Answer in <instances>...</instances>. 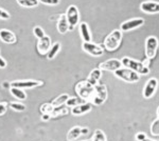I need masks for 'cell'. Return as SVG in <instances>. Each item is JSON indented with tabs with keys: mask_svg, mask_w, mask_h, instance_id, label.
I'll return each instance as SVG.
<instances>
[{
	"mask_svg": "<svg viewBox=\"0 0 159 141\" xmlns=\"http://www.w3.org/2000/svg\"><path fill=\"white\" fill-rule=\"evenodd\" d=\"M68 113H69V106H60L54 107L53 112L50 114V117L51 118H56V117H60V116H64V115H67Z\"/></svg>",
	"mask_w": 159,
	"mask_h": 141,
	"instance_id": "cell-20",
	"label": "cell"
},
{
	"mask_svg": "<svg viewBox=\"0 0 159 141\" xmlns=\"http://www.w3.org/2000/svg\"><path fill=\"white\" fill-rule=\"evenodd\" d=\"M122 66V62L119 61L118 59H109L106 60L105 62L100 63L99 68L102 71H112L115 72L116 70H119Z\"/></svg>",
	"mask_w": 159,
	"mask_h": 141,
	"instance_id": "cell-11",
	"label": "cell"
},
{
	"mask_svg": "<svg viewBox=\"0 0 159 141\" xmlns=\"http://www.w3.org/2000/svg\"><path fill=\"white\" fill-rule=\"evenodd\" d=\"M66 18L68 21V30L72 31L76 24L79 23L80 15H79V10L75 6H70L68 7L67 13H66Z\"/></svg>",
	"mask_w": 159,
	"mask_h": 141,
	"instance_id": "cell-6",
	"label": "cell"
},
{
	"mask_svg": "<svg viewBox=\"0 0 159 141\" xmlns=\"http://www.w3.org/2000/svg\"><path fill=\"white\" fill-rule=\"evenodd\" d=\"M143 141H154V140H151V139H148V138H145V139L143 140Z\"/></svg>",
	"mask_w": 159,
	"mask_h": 141,
	"instance_id": "cell-39",
	"label": "cell"
},
{
	"mask_svg": "<svg viewBox=\"0 0 159 141\" xmlns=\"http://www.w3.org/2000/svg\"><path fill=\"white\" fill-rule=\"evenodd\" d=\"M80 33H81V37L84 42H91V34L86 22H82L80 24Z\"/></svg>",
	"mask_w": 159,
	"mask_h": 141,
	"instance_id": "cell-17",
	"label": "cell"
},
{
	"mask_svg": "<svg viewBox=\"0 0 159 141\" xmlns=\"http://www.w3.org/2000/svg\"><path fill=\"white\" fill-rule=\"evenodd\" d=\"M107 98V89L104 84H97L93 88V94L91 97V101L96 106H101Z\"/></svg>",
	"mask_w": 159,
	"mask_h": 141,
	"instance_id": "cell-4",
	"label": "cell"
},
{
	"mask_svg": "<svg viewBox=\"0 0 159 141\" xmlns=\"http://www.w3.org/2000/svg\"><path fill=\"white\" fill-rule=\"evenodd\" d=\"M69 99V95L67 94H63V95H60L58 97H56V98L52 101V106L56 107V106H63V104L66 103V101Z\"/></svg>",
	"mask_w": 159,
	"mask_h": 141,
	"instance_id": "cell-24",
	"label": "cell"
},
{
	"mask_svg": "<svg viewBox=\"0 0 159 141\" xmlns=\"http://www.w3.org/2000/svg\"><path fill=\"white\" fill-rule=\"evenodd\" d=\"M10 92H11V94L15 97V98H17L19 100H25V99H27V94L24 92V89H18V88H12V86H11Z\"/></svg>",
	"mask_w": 159,
	"mask_h": 141,
	"instance_id": "cell-22",
	"label": "cell"
},
{
	"mask_svg": "<svg viewBox=\"0 0 159 141\" xmlns=\"http://www.w3.org/2000/svg\"><path fill=\"white\" fill-rule=\"evenodd\" d=\"M92 109V104L90 102H85V103L79 104L76 106H73L71 110V113L75 116H80V115L87 114L88 112H90Z\"/></svg>",
	"mask_w": 159,
	"mask_h": 141,
	"instance_id": "cell-15",
	"label": "cell"
},
{
	"mask_svg": "<svg viewBox=\"0 0 159 141\" xmlns=\"http://www.w3.org/2000/svg\"><path fill=\"white\" fill-rule=\"evenodd\" d=\"M93 88L94 86L91 83H89L87 80H83L76 83L75 92L82 99H84L86 101V100H91L92 94H93Z\"/></svg>",
	"mask_w": 159,
	"mask_h": 141,
	"instance_id": "cell-3",
	"label": "cell"
},
{
	"mask_svg": "<svg viewBox=\"0 0 159 141\" xmlns=\"http://www.w3.org/2000/svg\"><path fill=\"white\" fill-rule=\"evenodd\" d=\"M7 103H6V102H2V103H0V116L1 115H3L4 113L7 112Z\"/></svg>",
	"mask_w": 159,
	"mask_h": 141,
	"instance_id": "cell-34",
	"label": "cell"
},
{
	"mask_svg": "<svg viewBox=\"0 0 159 141\" xmlns=\"http://www.w3.org/2000/svg\"><path fill=\"white\" fill-rule=\"evenodd\" d=\"M143 24H144V19H142V18L129 19V20H127V21H124L123 23H121V25H120V31L126 32V31L137 29V27H139Z\"/></svg>",
	"mask_w": 159,
	"mask_h": 141,
	"instance_id": "cell-10",
	"label": "cell"
},
{
	"mask_svg": "<svg viewBox=\"0 0 159 141\" xmlns=\"http://www.w3.org/2000/svg\"><path fill=\"white\" fill-rule=\"evenodd\" d=\"M158 48V39L154 36L148 37L147 41H145V55L148 59H153L156 56Z\"/></svg>",
	"mask_w": 159,
	"mask_h": 141,
	"instance_id": "cell-7",
	"label": "cell"
},
{
	"mask_svg": "<svg viewBox=\"0 0 159 141\" xmlns=\"http://www.w3.org/2000/svg\"><path fill=\"white\" fill-rule=\"evenodd\" d=\"M43 82L39 80H19V81H13L10 83L12 88H18V89H34L43 85Z\"/></svg>",
	"mask_w": 159,
	"mask_h": 141,
	"instance_id": "cell-8",
	"label": "cell"
},
{
	"mask_svg": "<svg viewBox=\"0 0 159 141\" xmlns=\"http://www.w3.org/2000/svg\"><path fill=\"white\" fill-rule=\"evenodd\" d=\"M121 40H122V31L115 30L105 38L104 47L107 51L111 52V51H115L119 48Z\"/></svg>",
	"mask_w": 159,
	"mask_h": 141,
	"instance_id": "cell-2",
	"label": "cell"
},
{
	"mask_svg": "<svg viewBox=\"0 0 159 141\" xmlns=\"http://www.w3.org/2000/svg\"><path fill=\"white\" fill-rule=\"evenodd\" d=\"M115 76L118 77V78L122 79L123 81H126V82H137L139 81L140 77L139 74L136 73V72L129 70V68H119V70H116L114 72Z\"/></svg>",
	"mask_w": 159,
	"mask_h": 141,
	"instance_id": "cell-5",
	"label": "cell"
},
{
	"mask_svg": "<svg viewBox=\"0 0 159 141\" xmlns=\"http://www.w3.org/2000/svg\"><path fill=\"white\" fill-rule=\"evenodd\" d=\"M140 9L142 12L148 13V14L159 13V2H153V1L142 2L140 6Z\"/></svg>",
	"mask_w": 159,
	"mask_h": 141,
	"instance_id": "cell-14",
	"label": "cell"
},
{
	"mask_svg": "<svg viewBox=\"0 0 159 141\" xmlns=\"http://www.w3.org/2000/svg\"><path fill=\"white\" fill-rule=\"evenodd\" d=\"M50 114H43V116H42V119L43 120H45V121H47V120H49L50 119Z\"/></svg>",
	"mask_w": 159,
	"mask_h": 141,
	"instance_id": "cell-37",
	"label": "cell"
},
{
	"mask_svg": "<svg viewBox=\"0 0 159 141\" xmlns=\"http://www.w3.org/2000/svg\"><path fill=\"white\" fill-rule=\"evenodd\" d=\"M51 38L49 36H45L42 39H38L37 43V51L40 55H47V53L49 52L51 48Z\"/></svg>",
	"mask_w": 159,
	"mask_h": 141,
	"instance_id": "cell-12",
	"label": "cell"
},
{
	"mask_svg": "<svg viewBox=\"0 0 159 141\" xmlns=\"http://www.w3.org/2000/svg\"><path fill=\"white\" fill-rule=\"evenodd\" d=\"M121 62H122V65H124L126 68H129V70L134 71L138 74H141V75H148V74L150 73V68H148V66H145L142 62H140V61L134 60V59H132V58L124 57V58H122Z\"/></svg>",
	"mask_w": 159,
	"mask_h": 141,
	"instance_id": "cell-1",
	"label": "cell"
},
{
	"mask_svg": "<svg viewBox=\"0 0 159 141\" xmlns=\"http://www.w3.org/2000/svg\"><path fill=\"white\" fill-rule=\"evenodd\" d=\"M0 39L4 43L12 44V43L16 42V36L14 35V33L9 30H1L0 31Z\"/></svg>",
	"mask_w": 159,
	"mask_h": 141,
	"instance_id": "cell-16",
	"label": "cell"
},
{
	"mask_svg": "<svg viewBox=\"0 0 159 141\" xmlns=\"http://www.w3.org/2000/svg\"><path fill=\"white\" fill-rule=\"evenodd\" d=\"M151 133H152L153 136H159V118L156 119L152 123V126H151Z\"/></svg>",
	"mask_w": 159,
	"mask_h": 141,
	"instance_id": "cell-30",
	"label": "cell"
},
{
	"mask_svg": "<svg viewBox=\"0 0 159 141\" xmlns=\"http://www.w3.org/2000/svg\"><path fill=\"white\" fill-rule=\"evenodd\" d=\"M10 14L7 13V11H4V10L0 9V19H3V20H7L10 19Z\"/></svg>",
	"mask_w": 159,
	"mask_h": 141,
	"instance_id": "cell-33",
	"label": "cell"
},
{
	"mask_svg": "<svg viewBox=\"0 0 159 141\" xmlns=\"http://www.w3.org/2000/svg\"><path fill=\"white\" fill-rule=\"evenodd\" d=\"M157 114H158V117H159V106H158V111H157Z\"/></svg>",
	"mask_w": 159,
	"mask_h": 141,
	"instance_id": "cell-40",
	"label": "cell"
},
{
	"mask_svg": "<svg viewBox=\"0 0 159 141\" xmlns=\"http://www.w3.org/2000/svg\"><path fill=\"white\" fill-rule=\"evenodd\" d=\"M136 138L139 141H143L147 138V136H145V134H143V133H139V134H137V136H136Z\"/></svg>",
	"mask_w": 159,
	"mask_h": 141,
	"instance_id": "cell-35",
	"label": "cell"
},
{
	"mask_svg": "<svg viewBox=\"0 0 159 141\" xmlns=\"http://www.w3.org/2000/svg\"><path fill=\"white\" fill-rule=\"evenodd\" d=\"M101 76H102V73H101V70L100 68H93L90 74H89L88 76V79H87V81H88L89 83H91L92 85H97V84L99 83L100 79H101Z\"/></svg>",
	"mask_w": 159,
	"mask_h": 141,
	"instance_id": "cell-18",
	"label": "cell"
},
{
	"mask_svg": "<svg viewBox=\"0 0 159 141\" xmlns=\"http://www.w3.org/2000/svg\"><path fill=\"white\" fill-rule=\"evenodd\" d=\"M83 141H92V140H83Z\"/></svg>",
	"mask_w": 159,
	"mask_h": 141,
	"instance_id": "cell-41",
	"label": "cell"
},
{
	"mask_svg": "<svg viewBox=\"0 0 159 141\" xmlns=\"http://www.w3.org/2000/svg\"><path fill=\"white\" fill-rule=\"evenodd\" d=\"M68 21L67 18H66V14H63L60 16V19H58L57 22V30L61 34H66L68 32Z\"/></svg>",
	"mask_w": 159,
	"mask_h": 141,
	"instance_id": "cell-19",
	"label": "cell"
},
{
	"mask_svg": "<svg viewBox=\"0 0 159 141\" xmlns=\"http://www.w3.org/2000/svg\"><path fill=\"white\" fill-rule=\"evenodd\" d=\"M17 2L25 7H35L38 6L39 0H17Z\"/></svg>",
	"mask_w": 159,
	"mask_h": 141,
	"instance_id": "cell-26",
	"label": "cell"
},
{
	"mask_svg": "<svg viewBox=\"0 0 159 141\" xmlns=\"http://www.w3.org/2000/svg\"><path fill=\"white\" fill-rule=\"evenodd\" d=\"M9 106L11 107L13 111H16V112H24L25 111V106L21 102H10Z\"/></svg>",
	"mask_w": 159,
	"mask_h": 141,
	"instance_id": "cell-27",
	"label": "cell"
},
{
	"mask_svg": "<svg viewBox=\"0 0 159 141\" xmlns=\"http://www.w3.org/2000/svg\"><path fill=\"white\" fill-rule=\"evenodd\" d=\"M83 50L85 51L86 53H88L89 55L94 56V57H98V56H102L104 53V50L102 47H100L98 44H94L92 42H83V45H82Z\"/></svg>",
	"mask_w": 159,
	"mask_h": 141,
	"instance_id": "cell-9",
	"label": "cell"
},
{
	"mask_svg": "<svg viewBox=\"0 0 159 141\" xmlns=\"http://www.w3.org/2000/svg\"><path fill=\"white\" fill-rule=\"evenodd\" d=\"M54 110V106L50 103H43L42 106H40V112L43 114H51Z\"/></svg>",
	"mask_w": 159,
	"mask_h": 141,
	"instance_id": "cell-29",
	"label": "cell"
},
{
	"mask_svg": "<svg viewBox=\"0 0 159 141\" xmlns=\"http://www.w3.org/2000/svg\"><path fill=\"white\" fill-rule=\"evenodd\" d=\"M7 66V62L2 57H0V68H4Z\"/></svg>",
	"mask_w": 159,
	"mask_h": 141,
	"instance_id": "cell-36",
	"label": "cell"
},
{
	"mask_svg": "<svg viewBox=\"0 0 159 141\" xmlns=\"http://www.w3.org/2000/svg\"><path fill=\"white\" fill-rule=\"evenodd\" d=\"M88 132H89V130L87 129V127H82V135L88 134Z\"/></svg>",
	"mask_w": 159,
	"mask_h": 141,
	"instance_id": "cell-38",
	"label": "cell"
},
{
	"mask_svg": "<svg viewBox=\"0 0 159 141\" xmlns=\"http://www.w3.org/2000/svg\"><path fill=\"white\" fill-rule=\"evenodd\" d=\"M60 50H61V44L58 42L52 44V45H51V48H50V50H49V52L47 53V58L50 59V60H51V59H53L56 56V54L60 52Z\"/></svg>",
	"mask_w": 159,
	"mask_h": 141,
	"instance_id": "cell-25",
	"label": "cell"
},
{
	"mask_svg": "<svg viewBox=\"0 0 159 141\" xmlns=\"http://www.w3.org/2000/svg\"><path fill=\"white\" fill-rule=\"evenodd\" d=\"M85 100L82 99L81 97H69V99L66 101V106H69V107H73V106H76L79 104H82V103H85Z\"/></svg>",
	"mask_w": 159,
	"mask_h": 141,
	"instance_id": "cell-23",
	"label": "cell"
},
{
	"mask_svg": "<svg viewBox=\"0 0 159 141\" xmlns=\"http://www.w3.org/2000/svg\"><path fill=\"white\" fill-rule=\"evenodd\" d=\"M82 135V127L80 126H74L70 131H69L68 135H67V140L68 141H73L76 138H79Z\"/></svg>",
	"mask_w": 159,
	"mask_h": 141,
	"instance_id": "cell-21",
	"label": "cell"
},
{
	"mask_svg": "<svg viewBox=\"0 0 159 141\" xmlns=\"http://www.w3.org/2000/svg\"><path fill=\"white\" fill-rule=\"evenodd\" d=\"M92 141H106L105 134L101 130H96V132H94V134H93V139H92Z\"/></svg>",
	"mask_w": 159,
	"mask_h": 141,
	"instance_id": "cell-28",
	"label": "cell"
},
{
	"mask_svg": "<svg viewBox=\"0 0 159 141\" xmlns=\"http://www.w3.org/2000/svg\"><path fill=\"white\" fill-rule=\"evenodd\" d=\"M33 32H34L35 37H37L38 39H42L43 37H45V36H46L45 32H43V30L40 27H35L34 30H33Z\"/></svg>",
	"mask_w": 159,
	"mask_h": 141,
	"instance_id": "cell-31",
	"label": "cell"
},
{
	"mask_svg": "<svg viewBox=\"0 0 159 141\" xmlns=\"http://www.w3.org/2000/svg\"><path fill=\"white\" fill-rule=\"evenodd\" d=\"M157 85H158L157 79L151 78L147 82V84H145L144 89H143V96H144V98H151V97L154 95V93L156 92Z\"/></svg>",
	"mask_w": 159,
	"mask_h": 141,
	"instance_id": "cell-13",
	"label": "cell"
},
{
	"mask_svg": "<svg viewBox=\"0 0 159 141\" xmlns=\"http://www.w3.org/2000/svg\"><path fill=\"white\" fill-rule=\"evenodd\" d=\"M39 1L47 6H56L60 3V0H39Z\"/></svg>",
	"mask_w": 159,
	"mask_h": 141,
	"instance_id": "cell-32",
	"label": "cell"
}]
</instances>
